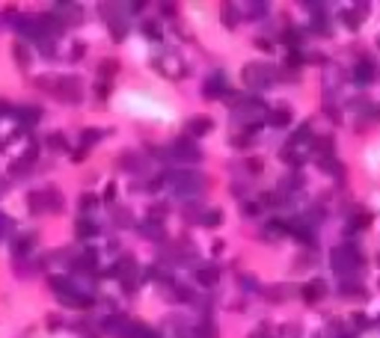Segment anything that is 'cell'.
Segmentation results:
<instances>
[{
    "instance_id": "obj_5",
    "label": "cell",
    "mask_w": 380,
    "mask_h": 338,
    "mask_svg": "<svg viewBox=\"0 0 380 338\" xmlns=\"http://www.w3.org/2000/svg\"><path fill=\"white\" fill-rule=\"evenodd\" d=\"M354 77H357L360 83H368V80L374 77V68H371V63H360V66H357V71H354Z\"/></svg>"
},
{
    "instance_id": "obj_7",
    "label": "cell",
    "mask_w": 380,
    "mask_h": 338,
    "mask_svg": "<svg viewBox=\"0 0 380 338\" xmlns=\"http://www.w3.org/2000/svg\"><path fill=\"white\" fill-rule=\"evenodd\" d=\"M196 276H199L202 285H217V276H220V273H217V267H202Z\"/></svg>"
},
{
    "instance_id": "obj_6",
    "label": "cell",
    "mask_w": 380,
    "mask_h": 338,
    "mask_svg": "<svg viewBox=\"0 0 380 338\" xmlns=\"http://www.w3.org/2000/svg\"><path fill=\"white\" fill-rule=\"evenodd\" d=\"M288 122H291V113H288V107H277V113H270V125H277V128L288 125Z\"/></svg>"
},
{
    "instance_id": "obj_15",
    "label": "cell",
    "mask_w": 380,
    "mask_h": 338,
    "mask_svg": "<svg viewBox=\"0 0 380 338\" xmlns=\"http://www.w3.org/2000/svg\"><path fill=\"white\" fill-rule=\"evenodd\" d=\"M116 60H104V66H101V74H113V71H116Z\"/></svg>"
},
{
    "instance_id": "obj_16",
    "label": "cell",
    "mask_w": 380,
    "mask_h": 338,
    "mask_svg": "<svg viewBox=\"0 0 380 338\" xmlns=\"http://www.w3.org/2000/svg\"><path fill=\"white\" fill-rule=\"evenodd\" d=\"M327 119H333V122L339 125V122H342V113H339L336 107H327Z\"/></svg>"
},
{
    "instance_id": "obj_17",
    "label": "cell",
    "mask_w": 380,
    "mask_h": 338,
    "mask_svg": "<svg viewBox=\"0 0 380 338\" xmlns=\"http://www.w3.org/2000/svg\"><path fill=\"white\" fill-rule=\"evenodd\" d=\"M95 205V196H80V208H92Z\"/></svg>"
},
{
    "instance_id": "obj_13",
    "label": "cell",
    "mask_w": 380,
    "mask_h": 338,
    "mask_svg": "<svg viewBox=\"0 0 380 338\" xmlns=\"http://www.w3.org/2000/svg\"><path fill=\"white\" fill-rule=\"evenodd\" d=\"M202 220H205L208 226H217V222H223V214H220V211H208Z\"/></svg>"
},
{
    "instance_id": "obj_4",
    "label": "cell",
    "mask_w": 380,
    "mask_h": 338,
    "mask_svg": "<svg viewBox=\"0 0 380 338\" xmlns=\"http://www.w3.org/2000/svg\"><path fill=\"white\" fill-rule=\"evenodd\" d=\"M175 154H181V160H199V149L190 146L187 139H178V143H175Z\"/></svg>"
},
{
    "instance_id": "obj_9",
    "label": "cell",
    "mask_w": 380,
    "mask_h": 338,
    "mask_svg": "<svg viewBox=\"0 0 380 338\" xmlns=\"http://www.w3.org/2000/svg\"><path fill=\"white\" fill-rule=\"evenodd\" d=\"M220 92H223V80H220V77H217V80L211 77V80H208V89H205V95H208V98H211V95H220Z\"/></svg>"
},
{
    "instance_id": "obj_8",
    "label": "cell",
    "mask_w": 380,
    "mask_h": 338,
    "mask_svg": "<svg viewBox=\"0 0 380 338\" xmlns=\"http://www.w3.org/2000/svg\"><path fill=\"white\" fill-rule=\"evenodd\" d=\"M288 294V288L274 285V288H264V297H270V303H282V297Z\"/></svg>"
},
{
    "instance_id": "obj_3",
    "label": "cell",
    "mask_w": 380,
    "mask_h": 338,
    "mask_svg": "<svg viewBox=\"0 0 380 338\" xmlns=\"http://www.w3.org/2000/svg\"><path fill=\"white\" fill-rule=\"evenodd\" d=\"M214 128V122L211 119H205V116H199V119H190L187 122V134H193V136H202V134H208Z\"/></svg>"
},
{
    "instance_id": "obj_20",
    "label": "cell",
    "mask_w": 380,
    "mask_h": 338,
    "mask_svg": "<svg viewBox=\"0 0 380 338\" xmlns=\"http://www.w3.org/2000/svg\"><path fill=\"white\" fill-rule=\"evenodd\" d=\"M250 338H261V332H256V335H250Z\"/></svg>"
},
{
    "instance_id": "obj_18",
    "label": "cell",
    "mask_w": 380,
    "mask_h": 338,
    "mask_svg": "<svg viewBox=\"0 0 380 338\" xmlns=\"http://www.w3.org/2000/svg\"><path fill=\"white\" fill-rule=\"evenodd\" d=\"M146 33H149V36H155V39H157V36H160V30H157L155 24H146Z\"/></svg>"
},
{
    "instance_id": "obj_19",
    "label": "cell",
    "mask_w": 380,
    "mask_h": 338,
    "mask_svg": "<svg viewBox=\"0 0 380 338\" xmlns=\"http://www.w3.org/2000/svg\"><path fill=\"white\" fill-rule=\"evenodd\" d=\"M98 95H101V98H104V95H110V86H107V83H98Z\"/></svg>"
},
{
    "instance_id": "obj_12",
    "label": "cell",
    "mask_w": 380,
    "mask_h": 338,
    "mask_svg": "<svg viewBox=\"0 0 380 338\" xmlns=\"http://www.w3.org/2000/svg\"><path fill=\"white\" fill-rule=\"evenodd\" d=\"M223 24L235 27V6H223Z\"/></svg>"
},
{
    "instance_id": "obj_1",
    "label": "cell",
    "mask_w": 380,
    "mask_h": 338,
    "mask_svg": "<svg viewBox=\"0 0 380 338\" xmlns=\"http://www.w3.org/2000/svg\"><path fill=\"white\" fill-rule=\"evenodd\" d=\"M357 264H360V252H354V249H336L333 252V267L336 270H350Z\"/></svg>"
},
{
    "instance_id": "obj_10",
    "label": "cell",
    "mask_w": 380,
    "mask_h": 338,
    "mask_svg": "<svg viewBox=\"0 0 380 338\" xmlns=\"http://www.w3.org/2000/svg\"><path fill=\"white\" fill-rule=\"evenodd\" d=\"M315 146H318V152H333V149H336V143H333V136H321V139H318Z\"/></svg>"
},
{
    "instance_id": "obj_11",
    "label": "cell",
    "mask_w": 380,
    "mask_h": 338,
    "mask_svg": "<svg viewBox=\"0 0 380 338\" xmlns=\"http://www.w3.org/2000/svg\"><path fill=\"white\" fill-rule=\"evenodd\" d=\"M77 235L80 237H89V235H95V226H92V222H77Z\"/></svg>"
},
{
    "instance_id": "obj_21",
    "label": "cell",
    "mask_w": 380,
    "mask_h": 338,
    "mask_svg": "<svg viewBox=\"0 0 380 338\" xmlns=\"http://www.w3.org/2000/svg\"><path fill=\"white\" fill-rule=\"evenodd\" d=\"M377 264H380V255H377Z\"/></svg>"
},
{
    "instance_id": "obj_14",
    "label": "cell",
    "mask_w": 380,
    "mask_h": 338,
    "mask_svg": "<svg viewBox=\"0 0 380 338\" xmlns=\"http://www.w3.org/2000/svg\"><path fill=\"white\" fill-rule=\"evenodd\" d=\"M368 222H371V214H360V217H354V222H350V226H354V229H365Z\"/></svg>"
},
{
    "instance_id": "obj_2",
    "label": "cell",
    "mask_w": 380,
    "mask_h": 338,
    "mask_svg": "<svg viewBox=\"0 0 380 338\" xmlns=\"http://www.w3.org/2000/svg\"><path fill=\"white\" fill-rule=\"evenodd\" d=\"M324 294H327V285H324L321 279H312L309 285H303V297H306V303H318V300H324Z\"/></svg>"
}]
</instances>
